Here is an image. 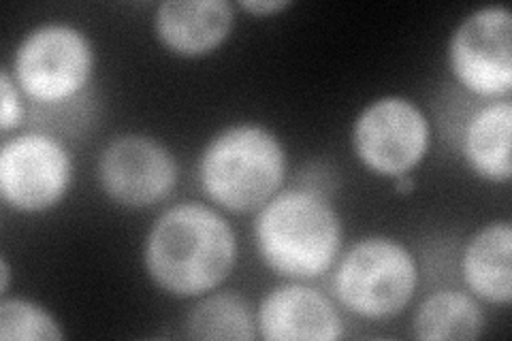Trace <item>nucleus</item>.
Returning a JSON list of instances; mask_svg holds the SVG:
<instances>
[{
	"label": "nucleus",
	"mask_w": 512,
	"mask_h": 341,
	"mask_svg": "<svg viewBox=\"0 0 512 341\" xmlns=\"http://www.w3.org/2000/svg\"><path fill=\"white\" fill-rule=\"evenodd\" d=\"M237 263V237L218 209L186 201L152 224L143 241V267L163 292L199 299L229 278Z\"/></svg>",
	"instance_id": "f257e3e1"
},
{
	"label": "nucleus",
	"mask_w": 512,
	"mask_h": 341,
	"mask_svg": "<svg viewBox=\"0 0 512 341\" xmlns=\"http://www.w3.org/2000/svg\"><path fill=\"white\" fill-rule=\"evenodd\" d=\"M344 243L340 214L316 188L280 190L256 211L254 246L267 269L280 278L316 280L338 263Z\"/></svg>",
	"instance_id": "f03ea898"
},
{
	"label": "nucleus",
	"mask_w": 512,
	"mask_h": 341,
	"mask_svg": "<svg viewBox=\"0 0 512 341\" xmlns=\"http://www.w3.org/2000/svg\"><path fill=\"white\" fill-rule=\"evenodd\" d=\"M286 169L280 137L261 124L239 122L207 141L197 175L212 203L231 214H254L282 190Z\"/></svg>",
	"instance_id": "7ed1b4c3"
},
{
	"label": "nucleus",
	"mask_w": 512,
	"mask_h": 341,
	"mask_svg": "<svg viewBox=\"0 0 512 341\" xmlns=\"http://www.w3.org/2000/svg\"><path fill=\"white\" fill-rule=\"evenodd\" d=\"M333 267L335 299L346 312L363 320L399 316L419 286V263L412 250L384 235L357 241Z\"/></svg>",
	"instance_id": "20e7f679"
},
{
	"label": "nucleus",
	"mask_w": 512,
	"mask_h": 341,
	"mask_svg": "<svg viewBox=\"0 0 512 341\" xmlns=\"http://www.w3.org/2000/svg\"><path fill=\"white\" fill-rule=\"evenodd\" d=\"M94 64V45L82 28L45 22L20 41L9 71L30 101L60 105L90 86Z\"/></svg>",
	"instance_id": "39448f33"
},
{
	"label": "nucleus",
	"mask_w": 512,
	"mask_h": 341,
	"mask_svg": "<svg viewBox=\"0 0 512 341\" xmlns=\"http://www.w3.org/2000/svg\"><path fill=\"white\" fill-rule=\"evenodd\" d=\"M350 145L367 171L395 180L412 173L429 154L431 124L408 96H380L352 122Z\"/></svg>",
	"instance_id": "423d86ee"
},
{
	"label": "nucleus",
	"mask_w": 512,
	"mask_h": 341,
	"mask_svg": "<svg viewBox=\"0 0 512 341\" xmlns=\"http://www.w3.org/2000/svg\"><path fill=\"white\" fill-rule=\"evenodd\" d=\"M448 69L457 84L480 99H510L512 13L487 5L463 18L448 39Z\"/></svg>",
	"instance_id": "0eeeda50"
},
{
	"label": "nucleus",
	"mask_w": 512,
	"mask_h": 341,
	"mask_svg": "<svg viewBox=\"0 0 512 341\" xmlns=\"http://www.w3.org/2000/svg\"><path fill=\"white\" fill-rule=\"evenodd\" d=\"M73 156L45 133H22L0 148V197L20 214L54 209L73 184Z\"/></svg>",
	"instance_id": "6e6552de"
},
{
	"label": "nucleus",
	"mask_w": 512,
	"mask_h": 341,
	"mask_svg": "<svg viewBox=\"0 0 512 341\" xmlns=\"http://www.w3.org/2000/svg\"><path fill=\"white\" fill-rule=\"evenodd\" d=\"M180 167L173 152L148 135H118L96 162V180L109 201L126 209H148L178 186Z\"/></svg>",
	"instance_id": "1a4fd4ad"
},
{
	"label": "nucleus",
	"mask_w": 512,
	"mask_h": 341,
	"mask_svg": "<svg viewBox=\"0 0 512 341\" xmlns=\"http://www.w3.org/2000/svg\"><path fill=\"white\" fill-rule=\"evenodd\" d=\"M256 329L265 341H335L344 335V322L323 292L291 280L261 299Z\"/></svg>",
	"instance_id": "9d476101"
},
{
	"label": "nucleus",
	"mask_w": 512,
	"mask_h": 341,
	"mask_svg": "<svg viewBox=\"0 0 512 341\" xmlns=\"http://www.w3.org/2000/svg\"><path fill=\"white\" fill-rule=\"evenodd\" d=\"M233 24L229 0H165L154 13L156 39L180 58L212 54L229 39Z\"/></svg>",
	"instance_id": "9b49d317"
},
{
	"label": "nucleus",
	"mask_w": 512,
	"mask_h": 341,
	"mask_svg": "<svg viewBox=\"0 0 512 341\" xmlns=\"http://www.w3.org/2000/svg\"><path fill=\"white\" fill-rule=\"evenodd\" d=\"M461 275L480 301L508 305L512 299V226L491 222L476 231L461 254Z\"/></svg>",
	"instance_id": "f8f14e48"
},
{
	"label": "nucleus",
	"mask_w": 512,
	"mask_h": 341,
	"mask_svg": "<svg viewBox=\"0 0 512 341\" xmlns=\"http://www.w3.org/2000/svg\"><path fill=\"white\" fill-rule=\"evenodd\" d=\"M512 103L498 99L476 109L461 137V152L468 167L489 184H508L512 177L510 160Z\"/></svg>",
	"instance_id": "ddd939ff"
},
{
	"label": "nucleus",
	"mask_w": 512,
	"mask_h": 341,
	"mask_svg": "<svg viewBox=\"0 0 512 341\" xmlns=\"http://www.w3.org/2000/svg\"><path fill=\"white\" fill-rule=\"evenodd\" d=\"M487 316L472 292L442 288L416 307L412 335L423 341H472L483 335Z\"/></svg>",
	"instance_id": "4468645a"
},
{
	"label": "nucleus",
	"mask_w": 512,
	"mask_h": 341,
	"mask_svg": "<svg viewBox=\"0 0 512 341\" xmlns=\"http://www.w3.org/2000/svg\"><path fill=\"white\" fill-rule=\"evenodd\" d=\"M184 329L190 339L205 341H252L259 337L252 305L231 290L199 297V303L186 316Z\"/></svg>",
	"instance_id": "2eb2a0df"
},
{
	"label": "nucleus",
	"mask_w": 512,
	"mask_h": 341,
	"mask_svg": "<svg viewBox=\"0 0 512 341\" xmlns=\"http://www.w3.org/2000/svg\"><path fill=\"white\" fill-rule=\"evenodd\" d=\"M0 339L3 341H60L64 331L52 312L24 297L0 301Z\"/></svg>",
	"instance_id": "dca6fc26"
},
{
	"label": "nucleus",
	"mask_w": 512,
	"mask_h": 341,
	"mask_svg": "<svg viewBox=\"0 0 512 341\" xmlns=\"http://www.w3.org/2000/svg\"><path fill=\"white\" fill-rule=\"evenodd\" d=\"M24 120L22 90L15 84L11 71L5 67L0 71V131L3 135L18 128Z\"/></svg>",
	"instance_id": "f3484780"
},
{
	"label": "nucleus",
	"mask_w": 512,
	"mask_h": 341,
	"mask_svg": "<svg viewBox=\"0 0 512 341\" xmlns=\"http://www.w3.org/2000/svg\"><path fill=\"white\" fill-rule=\"evenodd\" d=\"M291 5H293L291 0H242V3H239V9L263 18V15H276Z\"/></svg>",
	"instance_id": "a211bd4d"
},
{
	"label": "nucleus",
	"mask_w": 512,
	"mask_h": 341,
	"mask_svg": "<svg viewBox=\"0 0 512 341\" xmlns=\"http://www.w3.org/2000/svg\"><path fill=\"white\" fill-rule=\"evenodd\" d=\"M0 278H3V282H0V295L5 297L9 292V282H11V267H9L7 256H0Z\"/></svg>",
	"instance_id": "6ab92c4d"
},
{
	"label": "nucleus",
	"mask_w": 512,
	"mask_h": 341,
	"mask_svg": "<svg viewBox=\"0 0 512 341\" xmlns=\"http://www.w3.org/2000/svg\"><path fill=\"white\" fill-rule=\"evenodd\" d=\"M414 177L408 173V175H399L395 177V192L397 194H410L414 190Z\"/></svg>",
	"instance_id": "aec40b11"
}]
</instances>
